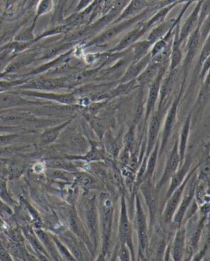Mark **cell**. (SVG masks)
<instances>
[{
    "label": "cell",
    "mask_w": 210,
    "mask_h": 261,
    "mask_svg": "<svg viewBox=\"0 0 210 261\" xmlns=\"http://www.w3.org/2000/svg\"><path fill=\"white\" fill-rule=\"evenodd\" d=\"M198 168V166H197L193 169L190 170V172L186 175L185 180L183 181L182 184L166 200V207H165L163 213H162V222H163L164 226L167 227V226L171 225L174 215L176 213V210H177L179 204H180V200H181V197H182L183 192H184V190H185V185L188 184V179L190 178L191 175L193 174Z\"/></svg>",
    "instance_id": "10"
},
{
    "label": "cell",
    "mask_w": 210,
    "mask_h": 261,
    "mask_svg": "<svg viewBox=\"0 0 210 261\" xmlns=\"http://www.w3.org/2000/svg\"><path fill=\"white\" fill-rule=\"evenodd\" d=\"M46 165L49 168H53V169L72 171V172L77 170L76 166L72 162H67V161L61 160V159H54V160L48 161Z\"/></svg>",
    "instance_id": "40"
},
{
    "label": "cell",
    "mask_w": 210,
    "mask_h": 261,
    "mask_svg": "<svg viewBox=\"0 0 210 261\" xmlns=\"http://www.w3.org/2000/svg\"><path fill=\"white\" fill-rule=\"evenodd\" d=\"M164 64L153 61L151 59V61L147 65L146 68L144 69V71L136 77V82L138 84L139 87H144V86L150 84L151 82H153V80L155 79L156 76L158 75V72L160 70L161 67Z\"/></svg>",
    "instance_id": "27"
},
{
    "label": "cell",
    "mask_w": 210,
    "mask_h": 261,
    "mask_svg": "<svg viewBox=\"0 0 210 261\" xmlns=\"http://www.w3.org/2000/svg\"><path fill=\"white\" fill-rule=\"evenodd\" d=\"M122 135H118L116 137H114L113 135H111L110 131L107 130L106 133L104 134V150H106L107 152L109 153V155H111L112 158H118L120 151L121 149L123 148V138H122Z\"/></svg>",
    "instance_id": "30"
},
{
    "label": "cell",
    "mask_w": 210,
    "mask_h": 261,
    "mask_svg": "<svg viewBox=\"0 0 210 261\" xmlns=\"http://www.w3.org/2000/svg\"><path fill=\"white\" fill-rule=\"evenodd\" d=\"M151 11H152V10L150 8H148V9L142 11L141 13H139L138 15H135L133 17L128 18L126 20H121L120 22L111 24L112 25L110 28L104 30V32H102L100 34L88 41L84 45V48L108 44L112 41H114L120 34L125 32L126 30L129 29L136 23L144 20V19L149 15Z\"/></svg>",
    "instance_id": "2"
},
{
    "label": "cell",
    "mask_w": 210,
    "mask_h": 261,
    "mask_svg": "<svg viewBox=\"0 0 210 261\" xmlns=\"http://www.w3.org/2000/svg\"><path fill=\"white\" fill-rule=\"evenodd\" d=\"M7 212V213H12L10 207L8 206L7 204L3 202L1 199H0V212Z\"/></svg>",
    "instance_id": "60"
},
{
    "label": "cell",
    "mask_w": 210,
    "mask_h": 261,
    "mask_svg": "<svg viewBox=\"0 0 210 261\" xmlns=\"http://www.w3.org/2000/svg\"><path fill=\"white\" fill-rule=\"evenodd\" d=\"M8 250L14 255V256L18 257L20 259H23L24 257V253H23L22 249L20 248V245L15 243H11L9 246Z\"/></svg>",
    "instance_id": "53"
},
{
    "label": "cell",
    "mask_w": 210,
    "mask_h": 261,
    "mask_svg": "<svg viewBox=\"0 0 210 261\" xmlns=\"http://www.w3.org/2000/svg\"><path fill=\"white\" fill-rule=\"evenodd\" d=\"M66 144L72 149L79 150L80 151H83V150H86L87 148V141L80 134L71 135L69 138L67 139Z\"/></svg>",
    "instance_id": "38"
},
{
    "label": "cell",
    "mask_w": 210,
    "mask_h": 261,
    "mask_svg": "<svg viewBox=\"0 0 210 261\" xmlns=\"http://www.w3.org/2000/svg\"><path fill=\"white\" fill-rule=\"evenodd\" d=\"M26 236H27L28 240L30 242L32 247L34 248L35 250H37L39 254H43L45 257L50 256V254H48L46 249H44V246L42 245V243H41V241H40L39 239L37 237L35 236L33 233H31L30 232H27Z\"/></svg>",
    "instance_id": "48"
},
{
    "label": "cell",
    "mask_w": 210,
    "mask_h": 261,
    "mask_svg": "<svg viewBox=\"0 0 210 261\" xmlns=\"http://www.w3.org/2000/svg\"><path fill=\"white\" fill-rule=\"evenodd\" d=\"M60 1H61V0H60Z\"/></svg>",
    "instance_id": "63"
},
{
    "label": "cell",
    "mask_w": 210,
    "mask_h": 261,
    "mask_svg": "<svg viewBox=\"0 0 210 261\" xmlns=\"http://www.w3.org/2000/svg\"><path fill=\"white\" fill-rule=\"evenodd\" d=\"M15 93L22 96H29L35 98L42 99L47 101H55L64 105H73L79 101L74 93H55L53 91H36V90H24L19 89L14 91Z\"/></svg>",
    "instance_id": "11"
},
{
    "label": "cell",
    "mask_w": 210,
    "mask_h": 261,
    "mask_svg": "<svg viewBox=\"0 0 210 261\" xmlns=\"http://www.w3.org/2000/svg\"><path fill=\"white\" fill-rule=\"evenodd\" d=\"M185 224H182L176 230L173 241L171 243V254L172 259L180 261L183 259L185 252Z\"/></svg>",
    "instance_id": "23"
},
{
    "label": "cell",
    "mask_w": 210,
    "mask_h": 261,
    "mask_svg": "<svg viewBox=\"0 0 210 261\" xmlns=\"http://www.w3.org/2000/svg\"><path fill=\"white\" fill-rule=\"evenodd\" d=\"M198 169V168H197ZM198 176H197V170L191 175L190 178L188 179V184L185 185V190L183 192L182 197L180 200V204L176 210V213L174 215L171 226L174 228H179L182 225L183 218L185 216V212L188 210L189 204L195 198L196 186L198 185Z\"/></svg>",
    "instance_id": "5"
},
{
    "label": "cell",
    "mask_w": 210,
    "mask_h": 261,
    "mask_svg": "<svg viewBox=\"0 0 210 261\" xmlns=\"http://www.w3.org/2000/svg\"><path fill=\"white\" fill-rule=\"evenodd\" d=\"M60 239L64 242V245L69 249L76 260H85L86 254H84L83 246L80 244V239L72 232H66L60 235Z\"/></svg>",
    "instance_id": "24"
},
{
    "label": "cell",
    "mask_w": 210,
    "mask_h": 261,
    "mask_svg": "<svg viewBox=\"0 0 210 261\" xmlns=\"http://www.w3.org/2000/svg\"><path fill=\"white\" fill-rule=\"evenodd\" d=\"M164 109H154L149 118V127H148V137H147L146 149L144 159H146L153 150L154 145L158 141V135L162 124V118L164 115Z\"/></svg>",
    "instance_id": "14"
},
{
    "label": "cell",
    "mask_w": 210,
    "mask_h": 261,
    "mask_svg": "<svg viewBox=\"0 0 210 261\" xmlns=\"http://www.w3.org/2000/svg\"><path fill=\"white\" fill-rule=\"evenodd\" d=\"M201 38V25H198L188 37V42L185 46V56L183 61V82L185 84V79L188 77V72L190 70L191 65L193 59L196 57L199 49Z\"/></svg>",
    "instance_id": "13"
},
{
    "label": "cell",
    "mask_w": 210,
    "mask_h": 261,
    "mask_svg": "<svg viewBox=\"0 0 210 261\" xmlns=\"http://www.w3.org/2000/svg\"><path fill=\"white\" fill-rule=\"evenodd\" d=\"M33 169H34V171L36 172V173H42V172L44 171L45 165L44 164H42V163H37V164H35L34 167H33Z\"/></svg>",
    "instance_id": "61"
},
{
    "label": "cell",
    "mask_w": 210,
    "mask_h": 261,
    "mask_svg": "<svg viewBox=\"0 0 210 261\" xmlns=\"http://www.w3.org/2000/svg\"><path fill=\"white\" fill-rule=\"evenodd\" d=\"M191 125H192V114H188L183 123L182 128L180 131L179 141V153H180V164L182 163L186 155V146H188V139L190 135Z\"/></svg>",
    "instance_id": "33"
},
{
    "label": "cell",
    "mask_w": 210,
    "mask_h": 261,
    "mask_svg": "<svg viewBox=\"0 0 210 261\" xmlns=\"http://www.w3.org/2000/svg\"><path fill=\"white\" fill-rule=\"evenodd\" d=\"M77 181H78L79 185H82L84 187H88V186H90L92 184L94 177H91L90 175L82 173V174L80 175L79 177H77Z\"/></svg>",
    "instance_id": "54"
},
{
    "label": "cell",
    "mask_w": 210,
    "mask_h": 261,
    "mask_svg": "<svg viewBox=\"0 0 210 261\" xmlns=\"http://www.w3.org/2000/svg\"><path fill=\"white\" fill-rule=\"evenodd\" d=\"M37 104L41 103L27 100L22 96L15 93V91H10L0 93V109H13L17 107L31 106Z\"/></svg>",
    "instance_id": "21"
},
{
    "label": "cell",
    "mask_w": 210,
    "mask_h": 261,
    "mask_svg": "<svg viewBox=\"0 0 210 261\" xmlns=\"http://www.w3.org/2000/svg\"><path fill=\"white\" fill-rule=\"evenodd\" d=\"M71 87L67 76L59 78H38L32 80L18 87L16 89L24 90H36V91H55L61 89H68Z\"/></svg>",
    "instance_id": "9"
},
{
    "label": "cell",
    "mask_w": 210,
    "mask_h": 261,
    "mask_svg": "<svg viewBox=\"0 0 210 261\" xmlns=\"http://www.w3.org/2000/svg\"><path fill=\"white\" fill-rule=\"evenodd\" d=\"M68 222H69L71 232L74 233L83 244H86L87 249H90L89 251H92L94 254L95 250H94V245L91 244L89 235L87 233V231H85L86 229H85L84 225L80 219L77 210H75V208L69 210Z\"/></svg>",
    "instance_id": "16"
},
{
    "label": "cell",
    "mask_w": 210,
    "mask_h": 261,
    "mask_svg": "<svg viewBox=\"0 0 210 261\" xmlns=\"http://www.w3.org/2000/svg\"><path fill=\"white\" fill-rule=\"evenodd\" d=\"M158 150H159V141H157V143L154 145L153 150L151 151L149 156L147 158L146 170H145V173H144L143 181L148 179L149 177H153L156 166H157V162H158V159L159 158V156H158Z\"/></svg>",
    "instance_id": "35"
},
{
    "label": "cell",
    "mask_w": 210,
    "mask_h": 261,
    "mask_svg": "<svg viewBox=\"0 0 210 261\" xmlns=\"http://www.w3.org/2000/svg\"><path fill=\"white\" fill-rule=\"evenodd\" d=\"M136 214H135V223H136V232L138 238V255L141 259H146L149 254V227L147 222V217L144 212V207L138 194H136Z\"/></svg>",
    "instance_id": "3"
},
{
    "label": "cell",
    "mask_w": 210,
    "mask_h": 261,
    "mask_svg": "<svg viewBox=\"0 0 210 261\" xmlns=\"http://www.w3.org/2000/svg\"><path fill=\"white\" fill-rule=\"evenodd\" d=\"M36 234H37V238L39 239L42 245L46 247L49 254H50L55 259H61L59 258L60 255H59V252L56 249L55 243L53 241V239H51L52 238L49 236L46 232H43L42 230H37V231H36Z\"/></svg>",
    "instance_id": "36"
},
{
    "label": "cell",
    "mask_w": 210,
    "mask_h": 261,
    "mask_svg": "<svg viewBox=\"0 0 210 261\" xmlns=\"http://www.w3.org/2000/svg\"><path fill=\"white\" fill-rule=\"evenodd\" d=\"M209 55L210 41L209 36H208V38H206L205 41H204L203 47H202V50H201L200 56H199V59H198V62H197V64H196L195 74H194L195 78H197L198 74H200L201 69H202L203 64L204 63L206 59L209 58Z\"/></svg>",
    "instance_id": "39"
},
{
    "label": "cell",
    "mask_w": 210,
    "mask_h": 261,
    "mask_svg": "<svg viewBox=\"0 0 210 261\" xmlns=\"http://www.w3.org/2000/svg\"><path fill=\"white\" fill-rule=\"evenodd\" d=\"M72 121V118H71V119L65 121L64 123H61L60 125L47 128L46 130L43 131V133L41 134V136H39L40 145H48L54 143L57 140L58 137L60 136L62 130L66 128Z\"/></svg>",
    "instance_id": "32"
},
{
    "label": "cell",
    "mask_w": 210,
    "mask_h": 261,
    "mask_svg": "<svg viewBox=\"0 0 210 261\" xmlns=\"http://www.w3.org/2000/svg\"><path fill=\"white\" fill-rule=\"evenodd\" d=\"M203 0H199L196 5L195 9L193 12L188 16L184 24L181 25L179 31V42L182 45L183 42H185L188 39V36L196 29L198 25V18H199V12H200L201 5Z\"/></svg>",
    "instance_id": "22"
},
{
    "label": "cell",
    "mask_w": 210,
    "mask_h": 261,
    "mask_svg": "<svg viewBox=\"0 0 210 261\" xmlns=\"http://www.w3.org/2000/svg\"><path fill=\"white\" fill-rule=\"evenodd\" d=\"M85 224L89 235L94 250H96L99 239V209L96 196L88 199L84 203Z\"/></svg>",
    "instance_id": "8"
},
{
    "label": "cell",
    "mask_w": 210,
    "mask_h": 261,
    "mask_svg": "<svg viewBox=\"0 0 210 261\" xmlns=\"http://www.w3.org/2000/svg\"><path fill=\"white\" fill-rule=\"evenodd\" d=\"M37 5V12H36L34 20H33L34 21H37L40 16L51 12V10L54 8V1L53 0H40Z\"/></svg>",
    "instance_id": "42"
},
{
    "label": "cell",
    "mask_w": 210,
    "mask_h": 261,
    "mask_svg": "<svg viewBox=\"0 0 210 261\" xmlns=\"http://www.w3.org/2000/svg\"><path fill=\"white\" fill-rule=\"evenodd\" d=\"M144 20H142L140 23H137L138 25L135 27L133 29L130 31L125 37L121 40V42L107 52L109 53H121L125 50L128 49L131 45H133L135 42L140 40L142 37H144L147 32H149L144 25Z\"/></svg>",
    "instance_id": "17"
},
{
    "label": "cell",
    "mask_w": 210,
    "mask_h": 261,
    "mask_svg": "<svg viewBox=\"0 0 210 261\" xmlns=\"http://www.w3.org/2000/svg\"><path fill=\"white\" fill-rule=\"evenodd\" d=\"M35 25H36V21L33 20L32 25L28 27V28H24V29L18 33L14 38V41H17V42H34V35H33V31H34Z\"/></svg>",
    "instance_id": "41"
},
{
    "label": "cell",
    "mask_w": 210,
    "mask_h": 261,
    "mask_svg": "<svg viewBox=\"0 0 210 261\" xmlns=\"http://www.w3.org/2000/svg\"><path fill=\"white\" fill-rule=\"evenodd\" d=\"M95 0H80L79 4L77 5V8L75 9L74 12H81L82 10H86L90 5L94 4Z\"/></svg>",
    "instance_id": "56"
},
{
    "label": "cell",
    "mask_w": 210,
    "mask_h": 261,
    "mask_svg": "<svg viewBox=\"0 0 210 261\" xmlns=\"http://www.w3.org/2000/svg\"><path fill=\"white\" fill-rule=\"evenodd\" d=\"M8 25L7 22L5 21L4 18H0V42L5 38L8 34H6L7 32Z\"/></svg>",
    "instance_id": "57"
},
{
    "label": "cell",
    "mask_w": 210,
    "mask_h": 261,
    "mask_svg": "<svg viewBox=\"0 0 210 261\" xmlns=\"http://www.w3.org/2000/svg\"><path fill=\"white\" fill-rule=\"evenodd\" d=\"M209 101V74H207L204 78V82L202 84L198 96L196 99L195 104L193 106V110L191 112L192 114V123H196L199 116L203 114L207 104Z\"/></svg>",
    "instance_id": "18"
},
{
    "label": "cell",
    "mask_w": 210,
    "mask_h": 261,
    "mask_svg": "<svg viewBox=\"0 0 210 261\" xmlns=\"http://www.w3.org/2000/svg\"><path fill=\"white\" fill-rule=\"evenodd\" d=\"M118 239L120 243L127 245L131 254V259L135 260L133 240H132V227L129 219L127 206L125 195L121 196V212H120L119 226H118Z\"/></svg>",
    "instance_id": "6"
},
{
    "label": "cell",
    "mask_w": 210,
    "mask_h": 261,
    "mask_svg": "<svg viewBox=\"0 0 210 261\" xmlns=\"http://www.w3.org/2000/svg\"><path fill=\"white\" fill-rule=\"evenodd\" d=\"M90 123H91V127L94 132L96 133L97 136H99L100 140H102L104 137V134L106 133V123L101 119L96 118H91Z\"/></svg>",
    "instance_id": "46"
},
{
    "label": "cell",
    "mask_w": 210,
    "mask_h": 261,
    "mask_svg": "<svg viewBox=\"0 0 210 261\" xmlns=\"http://www.w3.org/2000/svg\"><path fill=\"white\" fill-rule=\"evenodd\" d=\"M202 215L203 216L199 221L192 227L188 235L186 234V236H185V241H188V248L190 249L189 252L191 254H193V251H196L198 249L201 235H202V232H203V227L205 225L206 220H207V214Z\"/></svg>",
    "instance_id": "26"
},
{
    "label": "cell",
    "mask_w": 210,
    "mask_h": 261,
    "mask_svg": "<svg viewBox=\"0 0 210 261\" xmlns=\"http://www.w3.org/2000/svg\"><path fill=\"white\" fill-rule=\"evenodd\" d=\"M51 237H52L53 241L55 243L59 254H60V256L63 257V259L65 260H76L72 253L69 251V249H67V247L60 241V239H58L57 237L55 236Z\"/></svg>",
    "instance_id": "45"
},
{
    "label": "cell",
    "mask_w": 210,
    "mask_h": 261,
    "mask_svg": "<svg viewBox=\"0 0 210 261\" xmlns=\"http://www.w3.org/2000/svg\"><path fill=\"white\" fill-rule=\"evenodd\" d=\"M150 53H148L145 56L137 59V60H132L131 64L127 67L123 76L120 80V83H126V82H131L136 79V77L144 71V69L146 68L147 65L151 61Z\"/></svg>",
    "instance_id": "20"
},
{
    "label": "cell",
    "mask_w": 210,
    "mask_h": 261,
    "mask_svg": "<svg viewBox=\"0 0 210 261\" xmlns=\"http://www.w3.org/2000/svg\"><path fill=\"white\" fill-rule=\"evenodd\" d=\"M19 54H15L8 49H0V73L5 71L6 67Z\"/></svg>",
    "instance_id": "43"
},
{
    "label": "cell",
    "mask_w": 210,
    "mask_h": 261,
    "mask_svg": "<svg viewBox=\"0 0 210 261\" xmlns=\"http://www.w3.org/2000/svg\"><path fill=\"white\" fill-rule=\"evenodd\" d=\"M19 138L17 134H10V135H0V146L12 145Z\"/></svg>",
    "instance_id": "52"
},
{
    "label": "cell",
    "mask_w": 210,
    "mask_h": 261,
    "mask_svg": "<svg viewBox=\"0 0 210 261\" xmlns=\"http://www.w3.org/2000/svg\"><path fill=\"white\" fill-rule=\"evenodd\" d=\"M139 190L144 196L149 213V233L153 232V227L155 224L156 215L159 206V192L156 190L153 184V177L144 180L139 185Z\"/></svg>",
    "instance_id": "4"
},
{
    "label": "cell",
    "mask_w": 210,
    "mask_h": 261,
    "mask_svg": "<svg viewBox=\"0 0 210 261\" xmlns=\"http://www.w3.org/2000/svg\"><path fill=\"white\" fill-rule=\"evenodd\" d=\"M25 168V166L23 163L18 161H13L12 163H10V165L8 166L7 175L10 178L17 177L23 173Z\"/></svg>",
    "instance_id": "47"
},
{
    "label": "cell",
    "mask_w": 210,
    "mask_h": 261,
    "mask_svg": "<svg viewBox=\"0 0 210 261\" xmlns=\"http://www.w3.org/2000/svg\"><path fill=\"white\" fill-rule=\"evenodd\" d=\"M180 153H179V141L178 138H177L175 141L173 147L171 149V152L169 153L166 166H165V169H164L163 173H162V177H161L160 180L158 181V184L155 185L156 190H158V192L170 181L171 177L180 168Z\"/></svg>",
    "instance_id": "15"
},
{
    "label": "cell",
    "mask_w": 210,
    "mask_h": 261,
    "mask_svg": "<svg viewBox=\"0 0 210 261\" xmlns=\"http://www.w3.org/2000/svg\"><path fill=\"white\" fill-rule=\"evenodd\" d=\"M67 158L71 161H85L87 163H91V162L105 161L107 159V156L104 148L99 146L95 142H92L91 150L87 151L86 155H72V156H68Z\"/></svg>",
    "instance_id": "29"
},
{
    "label": "cell",
    "mask_w": 210,
    "mask_h": 261,
    "mask_svg": "<svg viewBox=\"0 0 210 261\" xmlns=\"http://www.w3.org/2000/svg\"><path fill=\"white\" fill-rule=\"evenodd\" d=\"M118 257L121 261L131 260V254L127 245L120 243V249L118 250Z\"/></svg>",
    "instance_id": "51"
},
{
    "label": "cell",
    "mask_w": 210,
    "mask_h": 261,
    "mask_svg": "<svg viewBox=\"0 0 210 261\" xmlns=\"http://www.w3.org/2000/svg\"><path fill=\"white\" fill-rule=\"evenodd\" d=\"M166 247H167V240L165 237L156 242L154 250H153V259L154 260H163Z\"/></svg>",
    "instance_id": "44"
},
{
    "label": "cell",
    "mask_w": 210,
    "mask_h": 261,
    "mask_svg": "<svg viewBox=\"0 0 210 261\" xmlns=\"http://www.w3.org/2000/svg\"><path fill=\"white\" fill-rule=\"evenodd\" d=\"M0 259H2V260H12L7 250H5L3 248H0Z\"/></svg>",
    "instance_id": "58"
},
{
    "label": "cell",
    "mask_w": 210,
    "mask_h": 261,
    "mask_svg": "<svg viewBox=\"0 0 210 261\" xmlns=\"http://www.w3.org/2000/svg\"><path fill=\"white\" fill-rule=\"evenodd\" d=\"M111 177L114 185H116V187L120 190H122L123 187V182H122V175H121L120 168H118L116 165L112 166Z\"/></svg>",
    "instance_id": "50"
},
{
    "label": "cell",
    "mask_w": 210,
    "mask_h": 261,
    "mask_svg": "<svg viewBox=\"0 0 210 261\" xmlns=\"http://www.w3.org/2000/svg\"><path fill=\"white\" fill-rule=\"evenodd\" d=\"M40 0H25V7L27 10H30L37 5Z\"/></svg>",
    "instance_id": "59"
},
{
    "label": "cell",
    "mask_w": 210,
    "mask_h": 261,
    "mask_svg": "<svg viewBox=\"0 0 210 261\" xmlns=\"http://www.w3.org/2000/svg\"><path fill=\"white\" fill-rule=\"evenodd\" d=\"M199 173H197V176H198V178H200V179H207V177H208V175H209V163L208 162H205V163H203V165L200 166V168H199Z\"/></svg>",
    "instance_id": "55"
},
{
    "label": "cell",
    "mask_w": 210,
    "mask_h": 261,
    "mask_svg": "<svg viewBox=\"0 0 210 261\" xmlns=\"http://www.w3.org/2000/svg\"><path fill=\"white\" fill-rule=\"evenodd\" d=\"M6 1V7H10L11 5H14L17 2L18 0H5Z\"/></svg>",
    "instance_id": "62"
},
{
    "label": "cell",
    "mask_w": 210,
    "mask_h": 261,
    "mask_svg": "<svg viewBox=\"0 0 210 261\" xmlns=\"http://www.w3.org/2000/svg\"><path fill=\"white\" fill-rule=\"evenodd\" d=\"M183 91H184V85H181L180 93L176 96V99L174 100L173 102L171 103L168 113L166 114L165 118V123H164L163 130H162V138H161L160 145H159V150H158V156L160 158L164 151L166 150L167 144H168L170 139H171L172 131L174 127L176 125V119H177V111H178L179 104L180 102V99L182 96Z\"/></svg>",
    "instance_id": "7"
},
{
    "label": "cell",
    "mask_w": 210,
    "mask_h": 261,
    "mask_svg": "<svg viewBox=\"0 0 210 261\" xmlns=\"http://www.w3.org/2000/svg\"><path fill=\"white\" fill-rule=\"evenodd\" d=\"M169 63H170V60L166 62L162 65L160 70L158 72V75L149 84V95H148V98H147L146 112H145V118H144L145 125L148 123L151 114L155 109L156 104H157L158 96H159L161 83H162L163 78L166 76V74L167 73V70H168Z\"/></svg>",
    "instance_id": "12"
},
{
    "label": "cell",
    "mask_w": 210,
    "mask_h": 261,
    "mask_svg": "<svg viewBox=\"0 0 210 261\" xmlns=\"http://www.w3.org/2000/svg\"><path fill=\"white\" fill-rule=\"evenodd\" d=\"M28 82V80H18V81H0V93L10 91L12 88H17L21 85Z\"/></svg>",
    "instance_id": "49"
},
{
    "label": "cell",
    "mask_w": 210,
    "mask_h": 261,
    "mask_svg": "<svg viewBox=\"0 0 210 261\" xmlns=\"http://www.w3.org/2000/svg\"><path fill=\"white\" fill-rule=\"evenodd\" d=\"M37 55L38 54L35 52L20 53L6 67L5 71L2 73V75L15 73L24 67L28 66L29 64H32V62L35 61V59H37Z\"/></svg>",
    "instance_id": "25"
},
{
    "label": "cell",
    "mask_w": 210,
    "mask_h": 261,
    "mask_svg": "<svg viewBox=\"0 0 210 261\" xmlns=\"http://www.w3.org/2000/svg\"><path fill=\"white\" fill-rule=\"evenodd\" d=\"M73 52H74V49H71L69 51H67V52L64 53V54H62L60 56H58L55 59H53L52 61L48 62L46 64H42L41 66L38 67L37 69H33L30 73H28L27 75L31 76V75L41 74V73L47 71L49 69H51L53 68H55V67L60 66L63 64H65L66 62L69 61L71 56L73 55Z\"/></svg>",
    "instance_id": "31"
},
{
    "label": "cell",
    "mask_w": 210,
    "mask_h": 261,
    "mask_svg": "<svg viewBox=\"0 0 210 261\" xmlns=\"http://www.w3.org/2000/svg\"><path fill=\"white\" fill-rule=\"evenodd\" d=\"M74 45V42H68V41H63L59 42L57 44L48 47L44 52L42 53V57L40 58L41 60H49V59H54L55 57L60 56L62 54L67 52L71 50Z\"/></svg>",
    "instance_id": "34"
},
{
    "label": "cell",
    "mask_w": 210,
    "mask_h": 261,
    "mask_svg": "<svg viewBox=\"0 0 210 261\" xmlns=\"http://www.w3.org/2000/svg\"><path fill=\"white\" fill-rule=\"evenodd\" d=\"M149 6V0H131L127 6L124 9L121 15L111 23H118L121 20H126L128 18L133 17L138 15L139 13L144 11V9Z\"/></svg>",
    "instance_id": "28"
},
{
    "label": "cell",
    "mask_w": 210,
    "mask_h": 261,
    "mask_svg": "<svg viewBox=\"0 0 210 261\" xmlns=\"http://www.w3.org/2000/svg\"><path fill=\"white\" fill-rule=\"evenodd\" d=\"M136 144V123H131V125L129 127L128 130L124 136L123 147L130 150L131 152H134Z\"/></svg>",
    "instance_id": "37"
},
{
    "label": "cell",
    "mask_w": 210,
    "mask_h": 261,
    "mask_svg": "<svg viewBox=\"0 0 210 261\" xmlns=\"http://www.w3.org/2000/svg\"><path fill=\"white\" fill-rule=\"evenodd\" d=\"M99 218L101 226L102 253L100 257L105 258L111 245L112 226L114 217V202L108 193H102L99 196Z\"/></svg>",
    "instance_id": "1"
},
{
    "label": "cell",
    "mask_w": 210,
    "mask_h": 261,
    "mask_svg": "<svg viewBox=\"0 0 210 261\" xmlns=\"http://www.w3.org/2000/svg\"><path fill=\"white\" fill-rule=\"evenodd\" d=\"M193 158L190 155H185V159L182 163L180 164V168L177 169L176 173H174L173 176L171 177V182L169 186L168 191L166 193V199L165 201L171 196V194L182 184L183 181L185 180L186 175L190 172L192 165H193Z\"/></svg>",
    "instance_id": "19"
}]
</instances>
